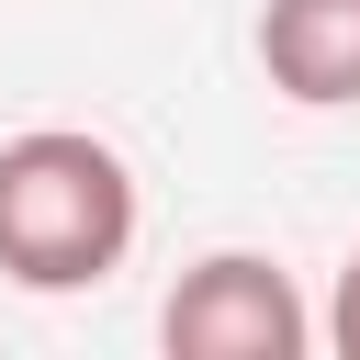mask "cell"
I'll return each mask as SVG.
<instances>
[{"instance_id": "1", "label": "cell", "mask_w": 360, "mask_h": 360, "mask_svg": "<svg viewBox=\"0 0 360 360\" xmlns=\"http://www.w3.org/2000/svg\"><path fill=\"white\" fill-rule=\"evenodd\" d=\"M124 248H135V169L101 135L34 124L0 146V281L90 292L124 270Z\"/></svg>"}, {"instance_id": "4", "label": "cell", "mask_w": 360, "mask_h": 360, "mask_svg": "<svg viewBox=\"0 0 360 360\" xmlns=\"http://www.w3.org/2000/svg\"><path fill=\"white\" fill-rule=\"evenodd\" d=\"M326 338H338V360H360V248H349V270H338V304H326Z\"/></svg>"}, {"instance_id": "3", "label": "cell", "mask_w": 360, "mask_h": 360, "mask_svg": "<svg viewBox=\"0 0 360 360\" xmlns=\"http://www.w3.org/2000/svg\"><path fill=\"white\" fill-rule=\"evenodd\" d=\"M259 68L304 112L360 101V0H259Z\"/></svg>"}, {"instance_id": "2", "label": "cell", "mask_w": 360, "mask_h": 360, "mask_svg": "<svg viewBox=\"0 0 360 360\" xmlns=\"http://www.w3.org/2000/svg\"><path fill=\"white\" fill-rule=\"evenodd\" d=\"M158 338H169V360H304L315 349V315H304V292H292L281 259L214 248V259H191L169 281Z\"/></svg>"}]
</instances>
